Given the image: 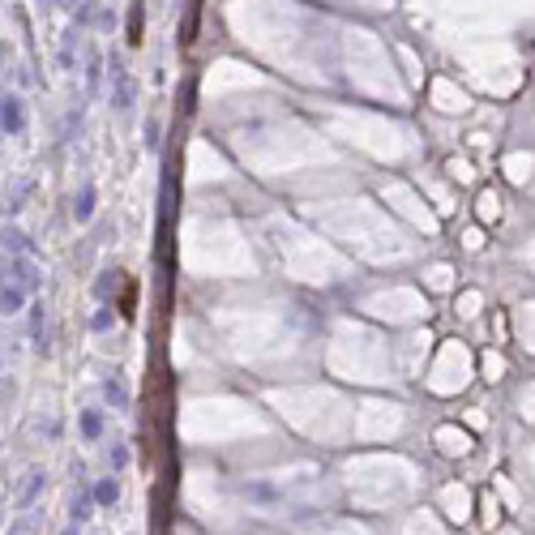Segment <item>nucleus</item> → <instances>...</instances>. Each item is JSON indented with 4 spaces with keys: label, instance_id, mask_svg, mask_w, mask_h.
Wrapping results in <instances>:
<instances>
[{
    "label": "nucleus",
    "instance_id": "4",
    "mask_svg": "<svg viewBox=\"0 0 535 535\" xmlns=\"http://www.w3.org/2000/svg\"><path fill=\"white\" fill-rule=\"evenodd\" d=\"M22 304H26V287L5 283V313H22Z\"/></svg>",
    "mask_w": 535,
    "mask_h": 535
},
{
    "label": "nucleus",
    "instance_id": "6",
    "mask_svg": "<svg viewBox=\"0 0 535 535\" xmlns=\"http://www.w3.org/2000/svg\"><path fill=\"white\" fill-rule=\"evenodd\" d=\"M43 479H47V475H39V471L30 475V484H26V493H22V505H30V501H34V493L43 489Z\"/></svg>",
    "mask_w": 535,
    "mask_h": 535
},
{
    "label": "nucleus",
    "instance_id": "7",
    "mask_svg": "<svg viewBox=\"0 0 535 535\" xmlns=\"http://www.w3.org/2000/svg\"><path fill=\"white\" fill-rule=\"evenodd\" d=\"M103 390H107V398H112V403H125V386H120L116 377H112V382H107Z\"/></svg>",
    "mask_w": 535,
    "mask_h": 535
},
{
    "label": "nucleus",
    "instance_id": "3",
    "mask_svg": "<svg viewBox=\"0 0 535 535\" xmlns=\"http://www.w3.org/2000/svg\"><path fill=\"white\" fill-rule=\"evenodd\" d=\"M99 433H103V415L99 411H82V437L86 441H99Z\"/></svg>",
    "mask_w": 535,
    "mask_h": 535
},
{
    "label": "nucleus",
    "instance_id": "5",
    "mask_svg": "<svg viewBox=\"0 0 535 535\" xmlns=\"http://www.w3.org/2000/svg\"><path fill=\"white\" fill-rule=\"evenodd\" d=\"M90 210H94V189L86 184V189H82V201L73 206V214H77V223H86V219H90Z\"/></svg>",
    "mask_w": 535,
    "mask_h": 535
},
{
    "label": "nucleus",
    "instance_id": "1",
    "mask_svg": "<svg viewBox=\"0 0 535 535\" xmlns=\"http://www.w3.org/2000/svg\"><path fill=\"white\" fill-rule=\"evenodd\" d=\"M26 116H22V99L18 94H5V133H22Z\"/></svg>",
    "mask_w": 535,
    "mask_h": 535
},
{
    "label": "nucleus",
    "instance_id": "2",
    "mask_svg": "<svg viewBox=\"0 0 535 535\" xmlns=\"http://www.w3.org/2000/svg\"><path fill=\"white\" fill-rule=\"evenodd\" d=\"M116 497H120V484H116V479H112V475H107V479H99L94 501H99V505H116Z\"/></svg>",
    "mask_w": 535,
    "mask_h": 535
}]
</instances>
